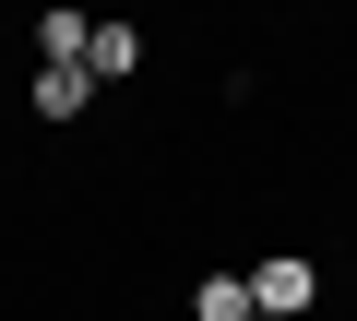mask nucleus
<instances>
[{"label":"nucleus","mask_w":357,"mask_h":321,"mask_svg":"<svg viewBox=\"0 0 357 321\" xmlns=\"http://www.w3.org/2000/svg\"><path fill=\"white\" fill-rule=\"evenodd\" d=\"M119 72H143V36L131 24H96L84 36V84H119Z\"/></svg>","instance_id":"obj_2"},{"label":"nucleus","mask_w":357,"mask_h":321,"mask_svg":"<svg viewBox=\"0 0 357 321\" xmlns=\"http://www.w3.org/2000/svg\"><path fill=\"white\" fill-rule=\"evenodd\" d=\"M310 297H321V262H310V250H274V262L250 274V309H262V321H298Z\"/></svg>","instance_id":"obj_1"},{"label":"nucleus","mask_w":357,"mask_h":321,"mask_svg":"<svg viewBox=\"0 0 357 321\" xmlns=\"http://www.w3.org/2000/svg\"><path fill=\"white\" fill-rule=\"evenodd\" d=\"M191 309H203V321H250V274H203Z\"/></svg>","instance_id":"obj_4"},{"label":"nucleus","mask_w":357,"mask_h":321,"mask_svg":"<svg viewBox=\"0 0 357 321\" xmlns=\"http://www.w3.org/2000/svg\"><path fill=\"white\" fill-rule=\"evenodd\" d=\"M84 95H96V84H84V60H72V72H36V119H48V131H72V119H84Z\"/></svg>","instance_id":"obj_3"},{"label":"nucleus","mask_w":357,"mask_h":321,"mask_svg":"<svg viewBox=\"0 0 357 321\" xmlns=\"http://www.w3.org/2000/svg\"><path fill=\"white\" fill-rule=\"evenodd\" d=\"M250 321H262V309H250Z\"/></svg>","instance_id":"obj_5"}]
</instances>
